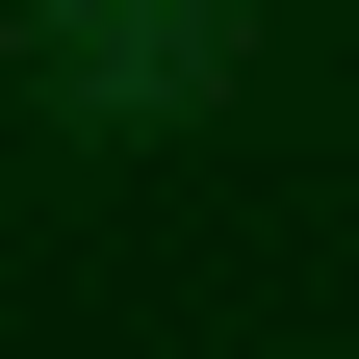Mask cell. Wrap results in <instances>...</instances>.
Segmentation results:
<instances>
[{"mask_svg":"<svg viewBox=\"0 0 359 359\" xmlns=\"http://www.w3.org/2000/svg\"><path fill=\"white\" fill-rule=\"evenodd\" d=\"M26 26H52L26 77H52L77 128H205L231 103V0H26Z\"/></svg>","mask_w":359,"mask_h":359,"instance_id":"1","label":"cell"}]
</instances>
